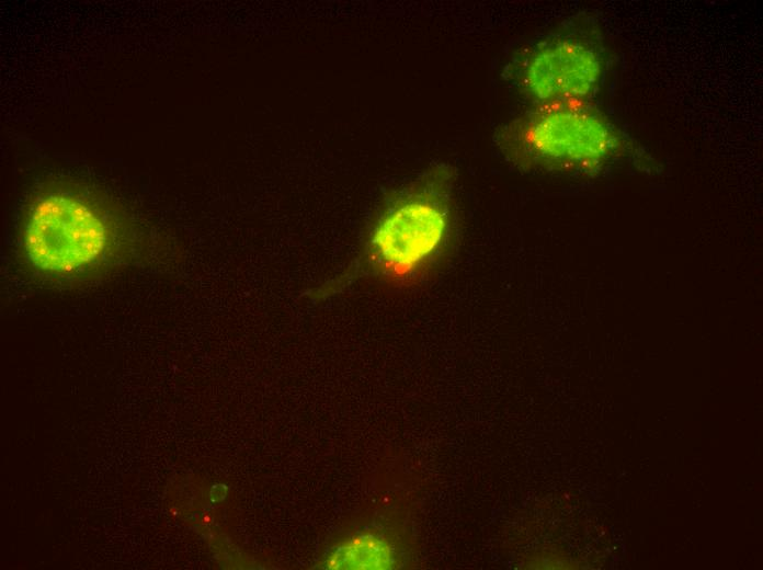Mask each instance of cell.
Wrapping results in <instances>:
<instances>
[{
    "label": "cell",
    "instance_id": "obj_1",
    "mask_svg": "<svg viewBox=\"0 0 763 570\" xmlns=\"http://www.w3.org/2000/svg\"><path fill=\"white\" fill-rule=\"evenodd\" d=\"M448 186L440 180L389 209L371 232L372 266L395 282L417 280L440 264L452 232Z\"/></svg>",
    "mask_w": 763,
    "mask_h": 570
},
{
    "label": "cell",
    "instance_id": "obj_2",
    "mask_svg": "<svg viewBox=\"0 0 763 570\" xmlns=\"http://www.w3.org/2000/svg\"><path fill=\"white\" fill-rule=\"evenodd\" d=\"M107 228L88 204L68 195H50L32 208L24 228V248L39 271L58 276L82 273L101 261Z\"/></svg>",
    "mask_w": 763,
    "mask_h": 570
},
{
    "label": "cell",
    "instance_id": "obj_3",
    "mask_svg": "<svg viewBox=\"0 0 763 570\" xmlns=\"http://www.w3.org/2000/svg\"><path fill=\"white\" fill-rule=\"evenodd\" d=\"M519 138L536 162L559 169H592L614 147L613 135L602 118L569 103L548 104L531 115Z\"/></svg>",
    "mask_w": 763,
    "mask_h": 570
},
{
    "label": "cell",
    "instance_id": "obj_4",
    "mask_svg": "<svg viewBox=\"0 0 763 570\" xmlns=\"http://www.w3.org/2000/svg\"><path fill=\"white\" fill-rule=\"evenodd\" d=\"M600 59L587 45L560 39L538 48L527 60L523 84L528 94L545 104L579 101L600 77Z\"/></svg>",
    "mask_w": 763,
    "mask_h": 570
},
{
    "label": "cell",
    "instance_id": "obj_5",
    "mask_svg": "<svg viewBox=\"0 0 763 570\" xmlns=\"http://www.w3.org/2000/svg\"><path fill=\"white\" fill-rule=\"evenodd\" d=\"M389 546L374 536H358L337 549L329 567L333 569H387L392 565Z\"/></svg>",
    "mask_w": 763,
    "mask_h": 570
}]
</instances>
